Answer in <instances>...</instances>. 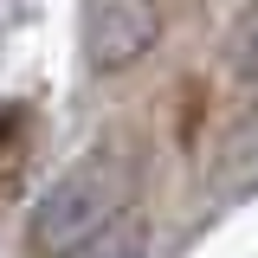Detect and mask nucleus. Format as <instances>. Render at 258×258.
<instances>
[{
  "mask_svg": "<svg viewBox=\"0 0 258 258\" xmlns=\"http://www.w3.org/2000/svg\"><path fill=\"white\" fill-rule=\"evenodd\" d=\"M232 58H239V71H258V7L239 20V32H232Z\"/></svg>",
  "mask_w": 258,
  "mask_h": 258,
  "instance_id": "20e7f679",
  "label": "nucleus"
},
{
  "mask_svg": "<svg viewBox=\"0 0 258 258\" xmlns=\"http://www.w3.org/2000/svg\"><path fill=\"white\" fill-rule=\"evenodd\" d=\"M64 258H149L142 220H136V213H123V220L110 226V232H97L91 245H78V252H64Z\"/></svg>",
  "mask_w": 258,
  "mask_h": 258,
  "instance_id": "7ed1b4c3",
  "label": "nucleus"
},
{
  "mask_svg": "<svg viewBox=\"0 0 258 258\" xmlns=\"http://www.w3.org/2000/svg\"><path fill=\"white\" fill-rule=\"evenodd\" d=\"M123 213H129V174H123V161L91 155V161H78V168H64L58 181L32 200L26 245L39 258H64V252H78V245H91L97 232H110Z\"/></svg>",
  "mask_w": 258,
  "mask_h": 258,
  "instance_id": "f257e3e1",
  "label": "nucleus"
},
{
  "mask_svg": "<svg viewBox=\"0 0 258 258\" xmlns=\"http://www.w3.org/2000/svg\"><path fill=\"white\" fill-rule=\"evenodd\" d=\"M78 39H84L91 71H129L161 39V7L155 0H91L78 20Z\"/></svg>",
  "mask_w": 258,
  "mask_h": 258,
  "instance_id": "f03ea898",
  "label": "nucleus"
}]
</instances>
